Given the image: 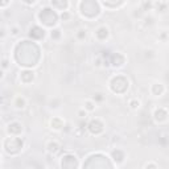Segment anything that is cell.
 <instances>
[{
	"label": "cell",
	"instance_id": "1",
	"mask_svg": "<svg viewBox=\"0 0 169 169\" xmlns=\"http://www.w3.org/2000/svg\"><path fill=\"white\" fill-rule=\"evenodd\" d=\"M153 119H155V122L159 123V124H166V122H168L166 108H164V107L155 108V111H153Z\"/></svg>",
	"mask_w": 169,
	"mask_h": 169
},
{
	"label": "cell",
	"instance_id": "2",
	"mask_svg": "<svg viewBox=\"0 0 169 169\" xmlns=\"http://www.w3.org/2000/svg\"><path fill=\"white\" fill-rule=\"evenodd\" d=\"M45 148H46V151L50 153V155H55L57 152H60V149H61V144L58 140H49L46 144H45Z\"/></svg>",
	"mask_w": 169,
	"mask_h": 169
},
{
	"label": "cell",
	"instance_id": "3",
	"mask_svg": "<svg viewBox=\"0 0 169 169\" xmlns=\"http://www.w3.org/2000/svg\"><path fill=\"white\" fill-rule=\"evenodd\" d=\"M65 120H62L61 118H58V116H54L52 120H50V128L53 129V131H62L65 128Z\"/></svg>",
	"mask_w": 169,
	"mask_h": 169
},
{
	"label": "cell",
	"instance_id": "4",
	"mask_svg": "<svg viewBox=\"0 0 169 169\" xmlns=\"http://www.w3.org/2000/svg\"><path fill=\"white\" fill-rule=\"evenodd\" d=\"M7 131L9 135H18L20 132H23V124L18 122H12L8 124Z\"/></svg>",
	"mask_w": 169,
	"mask_h": 169
},
{
	"label": "cell",
	"instance_id": "5",
	"mask_svg": "<svg viewBox=\"0 0 169 169\" xmlns=\"http://www.w3.org/2000/svg\"><path fill=\"white\" fill-rule=\"evenodd\" d=\"M12 104H13V107H15L16 110H25V108H27V99L24 98L23 95L15 97Z\"/></svg>",
	"mask_w": 169,
	"mask_h": 169
},
{
	"label": "cell",
	"instance_id": "6",
	"mask_svg": "<svg viewBox=\"0 0 169 169\" xmlns=\"http://www.w3.org/2000/svg\"><path fill=\"white\" fill-rule=\"evenodd\" d=\"M34 77H36L34 73L30 71V70H24V71L20 73V81H21L23 83H25V85L32 82V81L34 79Z\"/></svg>",
	"mask_w": 169,
	"mask_h": 169
},
{
	"label": "cell",
	"instance_id": "7",
	"mask_svg": "<svg viewBox=\"0 0 169 169\" xmlns=\"http://www.w3.org/2000/svg\"><path fill=\"white\" fill-rule=\"evenodd\" d=\"M151 92L153 94L155 97H161L162 94L165 92V86L162 83H160V82H156V83H153L151 86Z\"/></svg>",
	"mask_w": 169,
	"mask_h": 169
},
{
	"label": "cell",
	"instance_id": "8",
	"mask_svg": "<svg viewBox=\"0 0 169 169\" xmlns=\"http://www.w3.org/2000/svg\"><path fill=\"white\" fill-rule=\"evenodd\" d=\"M111 156L116 161V164H122V162H124V159H126V155H124V152L122 151V149H119V148L114 149V151L111 152Z\"/></svg>",
	"mask_w": 169,
	"mask_h": 169
},
{
	"label": "cell",
	"instance_id": "9",
	"mask_svg": "<svg viewBox=\"0 0 169 169\" xmlns=\"http://www.w3.org/2000/svg\"><path fill=\"white\" fill-rule=\"evenodd\" d=\"M97 108V104L94 101H91V99H86V101L83 102V110L89 114V112H92V111H95Z\"/></svg>",
	"mask_w": 169,
	"mask_h": 169
},
{
	"label": "cell",
	"instance_id": "10",
	"mask_svg": "<svg viewBox=\"0 0 169 169\" xmlns=\"http://www.w3.org/2000/svg\"><path fill=\"white\" fill-rule=\"evenodd\" d=\"M153 8L157 9L159 13H165L168 9V2H155L153 3Z\"/></svg>",
	"mask_w": 169,
	"mask_h": 169
},
{
	"label": "cell",
	"instance_id": "11",
	"mask_svg": "<svg viewBox=\"0 0 169 169\" xmlns=\"http://www.w3.org/2000/svg\"><path fill=\"white\" fill-rule=\"evenodd\" d=\"M128 106H129L131 110H135V111H136V110L140 108L141 102H140L137 98H132V99H129V101H128Z\"/></svg>",
	"mask_w": 169,
	"mask_h": 169
},
{
	"label": "cell",
	"instance_id": "12",
	"mask_svg": "<svg viewBox=\"0 0 169 169\" xmlns=\"http://www.w3.org/2000/svg\"><path fill=\"white\" fill-rule=\"evenodd\" d=\"M76 37H77V40H79V41L86 40V37H87V29H85V28H78L77 32H76Z\"/></svg>",
	"mask_w": 169,
	"mask_h": 169
},
{
	"label": "cell",
	"instance_id": "13",
	"mask_svg": "<svg viewBox=\"0 0 169 169\" xmlns=\"http://www.w3.org/2000/svg\"><path fill=\"white\" fill-rule=\"evenodd\" d=\"M61 36H62V33H61V30L58 28H54V29L50 30V39L53 41H58L61 39Z\"/></svg>",
	"mask_w": 169,
	"mask_h": 169
},
{
	"label": "cell",
	"instance_id": "14",
	"mask_svg": "<svg viewBox=\"0 0 169 169\" xmlns=\"http://www.w3.org/2000/svg\"><path fill=\"white\" fill-rule=\"evenodd\" d=\"M52 7H60L61 11H67L69 8V5H70V3H67V2H64V3H58V2H52Z\"/></svg>",
	"mask_w": 169,
	"mask_h": 169
},
{
	"label": "cell",
	"instance_id": "15",
	"mask_svg": "<svg viewBox=\"0 0 169 169\" xmlns=\"http://www.w3.org/2000/svg\"><path fill=\"white\" fill-rule=\"evenodd\" d=\"M143 23H144V25H145V27H149V25H152V24L155 23V18L151 15H149V16L144 15L143 16Z\"/></svg>",
	"mask_w": 169,
	"mask_h": 169
},
{
	"label": "cell",
	"instance_id": "16",
	"mask_svg": "<svg viewBox=\"0 0 169 169\" xmlns=\"http://www.w3.org/2000/svg\"><path fill=\"white\" fill-rule=\"evenodd\" d=\"M60 17H61V20L62 21H69L70 20V17H71V13L69 11H64L60 15Z\"/></svg>",
	"mask_w": 169,
	"mask_h": 169
},
{
	"label": "cell",
	"instance_id": "17",
	"mask_svg": "<svg viewBox=\"0 0 169 169\" xmlns=\"http://www.w3.org/2000/svg\"><path fill=\"white\" fill-rule=\"evenodd\" d=\"M103 99H104V97L102 95V94L101 92H97V94H94V97L91 98V101H94V102H95V104H97L98 102H102Z\"/></svg>",
	"mask_w": 169,
	"mask_h": 169
},
{
	"label": "cell",
	"instance_id": "18",
	"mask_svg": "<svg viewBox=\"0 0 169 169\" xmlns=\"http://www.w3.org/2000/svg\"><path fill=\"white\" fill-rule=\"evenodd\" d=\"M11 36H13V37H16V36H18V34H20V28H18L17 25H13V27H12L11 28Z\"/></svg>",
	"mask_w": 169,
	"mask_h": 169
},
{
	"label": "cell",
	"instance_id": "19",
	"mask_svg": "<svg viewBox=\"0 0 169 169\" xmlns=\"http://www.w3.org/2000/svg\"><path fill=\"white\" fill-rule=\"evenodd\" d=\"M144 169H159V166H157V164H156V162L149 161V162H147V164H145Z\"/></svg>",
	"mask_w": 169,
	"mask_h": 169
},
{
	"label": "cell",
	"instance_id": "20",
	"mask_svg": "<svg viewBox=\"0 0 169 169\" xmlns=\"http://www.w3.org/2000/svg\"><path fill=\"white\" fill-rule=\"evenodd\" d=\"M0 67H2L3 70H7V69H9V61L8 60H3L2 64H0Z\"/></svg>",
	"mask_w": 169,
	"mask_h": 169
},
{
	"label": "cell",
	"instance_id": "21",
	"mask_svg": "<svg viewBox=\"0 0 169 169\" xmlns=\"http://www.w3.org/2000/svg\"><path fill=\"white\" fill-rule=\"evenodd\" d=\"M77 115L81 118V119H85L86 116H87V112L83 110V108H81V110H78V112H77Z\"/></svg>",
	"mask_w": 169,
	"mask_h": 169
},
{
	"label": "cell",
	"instance_id": "22",
	"mask_svg": "<svg viewBox=\"0 0 169 169\" xmlns=\"http://www.w3.org/2000/svg\"><path fill=\"white\" fill-rule=\"evenodd\" d=\"M5 36H7V30L4 27H0V39H4Z\"/></svg>",
	"mask_w": 169,
	"mask_h": 169
},
{
	"label": "cell",
	"instance_id": "23",
	"mask_svg": "<svg viewBox=\"0 0 169 169\" xmlns=\"http://www.w3.org/2000/svg\"><path fill=\"white\" fill-rule=\"evenodd\" d=\"M5 103H7V98L4 95H0V106H4Z\"/></svg>",
	"mask_w": 169,
	"mask_h": 169
},
{
	"label": "cell",
	"instance_id": "24",
	"mask_svg": "<svg viewBox=\"0 0 169 169\" xmlns=\"http://www.w3.org/2000/svg\"><path fill=\"white\" fill-rule=\"evenodd\" d=\"M3 78H4V70L0 67V79H3Z\"/></svg>",
	"mask_w": 169,
	"mask_h": 169
}]
</instances>
